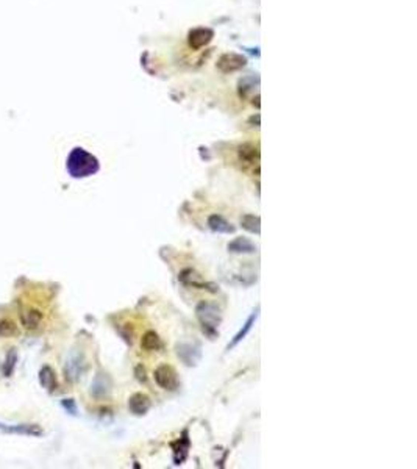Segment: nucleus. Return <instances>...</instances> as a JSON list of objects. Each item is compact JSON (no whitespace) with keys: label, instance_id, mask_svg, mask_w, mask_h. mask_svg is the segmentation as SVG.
I'll return each mask as SVG.
<instances>
[{"label":"nucleus","instance_id":"nucleus-1","mask_svg":"<svg viewBox=\"0 0 417 469\" xmlns=\"http://www.w3.org/2000/svg\"><path fill=\"white\" fill-rule=\"evenodd\" d=\"M98 168L100 166H98L96 156L80 149V147L72 150L67 158V171L74 179H85L94 176Z\"/></svg>","mask_w":417,"mask_h":469},{"label":"nucleus","instance_id":"nucleus-2","mask_svg":"<svg viewBox=\"0 0 417 469\" xmlns=\"http://www.w3.org/2000/svg\"><path fill=\"white\" fill-rule=\"evenodd\" d=\"M195 313H197L198 321H200V324L203 325V330L214 333L216 328L219 327V324H221V311H219V308H216L213 303L202 302V303H198V305H197Z\"/></svg>","mask_w":417,"mask_h":469},{"label":"nucleus","instance_id":"nucleus-3","mask_svg":"<svg viewBox=\"0 0 417 469\" xmlns=\"http://www.w3.org/2000/svg\"><path fill=\"white\" fill-rule=\"evenodd\" d=\"M155 380L162 390L175 391L178 388V377L177 372L169 364H161L155 369Z\"/></svg>","mask_w":417,"mask_h":469},{"label":"nucleus","instance_id":"nucleus-4","mask_svg":"<svg viewBox=\"0 0 417 469\" xmlns=\"http://www.w3.org/2000/svg\"><path fill=\"white\" fill-rule=\"evenodd\" d=\"M0 430L5 433H16V435H27V436H41L42 429L38 424H16L8 426L0 422Z\"/></svg>","mask_w":417,"mask_h":469},{"label":"nucleus","instance_id":"nucleus-5","mask_svg":"<svg viewBox=\"0 0 417 469\" xmlns=\"http://www.w3.org/2000/svg\"><path fill=\"white\" fill-rule=\"evenodd\" d=\"M150 399L142 393H136L128 400V410L136 416H144L150 410Z\"/></svg>","mask_w":417,"mask_h":469},{"label":"nucleus","instance_id":"nucleus-6","mask_svg":"<svg viewBox=\"0 0 417 469\" xmlns=\"http://www.w3.org/2000/svg\"><path fill=\"white\" fill-rule=\"evenodd\" d=\"M38 379H39V383L44 390L47 391H55V388L58 386V380H57V374L53 371V367L50 366H42L39 369V374H38Z\"/></svg>","mask_w":417,"mask_h":469},{"label":"nucleus","instance_id":"nucleus-7","mask_svg":"<svg viewBox=\"0 0 417 469\" xmlns=\"http://www.w3.org/2000/svg\"><path fill=\"white\" fill-rule=\"evenodd\" d=\"M85 369V360H83V355L78 354V355H74L70 357L67 363H66V377L69 380H77L80 374L83 372Z\"/></svg>","mask_w":417,"mask_h":469},{"label":"nucleus","instance_id":"nucleus-8","mask_svg":"<svg viewBox=\"0 0 417 469\" xmlns=\"http://www.w3.org/2000/svg\"><path fill=\"white\" fill-rule=\"evenodd\" d=\"M208 225H210V228L217 233H234L236 232V227H233L228 220H225L219 215L210 216V219H208Z\"/></svg>","mask_w":417,"mask_h":469},{"label":"nucleus","instance_id":"nucleus-9","mask_svg":"<svg viewBox=\"0 0 417 469\" xmlns=\"http://www.w3.org/2000/svg\"><path fill=\"white\" fill-rule=\"evenodd\" d=\"M228 251L233 253H255L257 246L247 238H236L228 244Z\"/></svg>","mask_w":417,"mask_h":469},{"label":"nucleus","instance_id":"nucleus-10","mask_svg":"<svg viewBox=\"0 0 417 469\" xmlns=\"http://www.w3.org/2000/svg\"><path fill=\"white\" fill-rule=\"evenodd\" d=\"M21 319H22V324H24V327H25V328H29V330H34L36 327H38V325L41 324V321H42V313H41L39 310H36V308H30L29 311L22 313V315H21Z\"/></svg>","mask_w":417,"mask_h":469},{"label":"nucleus","instance_id":"nucleus-11","mask_svg":"<svg viewBox=\"0 0 417 469\" xmlns=\"http://www.w3.org/2000/svg\"><path fill=\"white\" fill-rule=\"evenodd\" d=\"M258 311H259V308H257V311L253 313V315H252V316H250V318L247 319V323L242 325V328H241L239 332L236 333V336L233 338V341H231V343L228 344V347H226V349H228V351H230V349H233L234 346H238V344H239V343L242 341V339L247 336V333H249L250 330H252V325L255 324V321H257V318H258Z\"/></svg>","mask_w":417,"mask_h":469},{"label":"nucleus","instance_id":"nucleus-12","mask_svg":"<svg viewBox=\"0 0 417 469\" xmlns=\"http://www.w3.org/2000/svg\"><path fill=\"white\" fill-rule=\"evenodd\" d=\"M141 347L144 349V351H147V352L158 351V349L161 347V339H160V336L155 332H152V330H150V332L144 333V336L141 339Z\"/></svg>","mask_w":417,"mask_h":469},{"label":"nucleus","instance_id":"nucleus-13","mask_svg":"<svg viewBox=\"0 0 417 469\" xmlns=\"http://www.w3.org/2000/svg\"><path fill=\"white\" fill-rule=\"evenodd\" d=\"M241 225L250 233H255V235L261 233V220L255 215H244L241 217Z\"/></svg>","mask_w":417,"mask_h":469},{"label":"nucleus","instance_id":"nucleus-14","mask_svg":"<svg viewBox=\"0 0 417 469\" xmlns=\"http://www.w3.org/2000/svg\"><path fill=\"white\" fill-rule=\"evenodd\" d=\"M16 361H17V351L16 349H10L6 354L5 363H3V375L5 377H11L16 367Z\"/></svg>","mask_w":417,"mask_h":469},{"label":"nucleus","instance_id":"nucleus-15","mask_svg":"<svg viewBox=\"0 0 417 469\" xmlns=\"http://www.w3.org/2000/svg\"><path fill=\"white\" fill-rule=\"evenodd\" d=\"M17 335V325L11 319H2L0 321V336H13Z\"/></svg>","mask_w":417,"mask_h":469},{"label":"nucleus","instance_id":"nucleus-16","mask_svg":"<svg viewBox=\"0 0 417 469\" xmlns=\"http://www.w3.org/2000/svg\"><path fill=\"white\" fill-rule=\"evenodd\" d=\"M239 153H241V158L246 160V161H253L255 158L258 160V149L253 145H249V144L242 145L239 149Z\"/></svg>","mask_w":417,"mask_h":469},{"label":"nucleus","instance_id":"nucleus-17","mask_svg":"<svg viewBox=\"0 0 417 469\" xmlns=\"http://www.w3.org/2000/svg\"><path fill=\"white\" fill-rule=\"evenodd\" d=\"M61 405H63V408H64V410H67L69 415H77V405H75L74 399H63Z\"/></svg>","mask_w":417,"mask_h":469}]
</instances>
